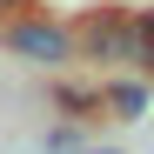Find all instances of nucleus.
I'll return each mask as SVG.
<instances>
[{
  "label": "nucleus",
  "mask_w": 154,
  "mask_h": 154,
  "mask_svg": "<svg viewBox=\"0 0 154 154\" xmlns=\"http://www.w3.org/2000/svg\"><path fill=\"white\" fill-rule=\"evenodd\" d=\"M7 47H14L20 60H34V67H67L74 54H81L74 27H60V20H47V14H20L14 27H7Z\"/></svg>",
  "instance_id": "nucleus-1"
},
{
  "label": "nucleus",
  "mask_w": 154,
  "mask_h": 154,
  "mask_svg": "<svg viewBox=\"0 0 154 154\" xmlns=\"http://www.w3.org/2000/svg\"><path fill=\"white\" fill-rule=\"evenodd\" d=\"M74 40H81V60H127L134 54V20L121 7H94L81 27H74Z\"/></svg>",
  "instance_id": "nucleus-2"
},
{
  "label": "nucleus",
  "mask_w": 154,
  "mask_h": 154,
  "mask_svg": "<svg viewBox=\"0 0 154 154\" xmlns=\"http://www.w3.org/2000/svg\"><path fill=\"white\" fill-rule=\"evenodd\" d=\"M54 107L60 114H94V107H107V87H81V81H54Z\"/></svg>",
  "instance_id": "nucleus-3"
},
{
  "label": "nucleus",
  "mask_w": 154,
  "mask_h": 154,
  "mask_svg": "<svg viewBox=\"0 0 154 154\" xmlns=\"http://www.w3.org/2000/svg\"><path fill=\"white\" fill-rule=\"evenodd\" d=\"M107 107H114V121H141L147 114V87L141 81H107Z\"/></svg>",
  "instance_id": "nucleus-4"
},
{
  "label": "nucleus",
  "mask_w": 154,
  "mask_h": 154,
  "mask_svg": "<svg viewBox=\"0 0 154 154\" xmlns=\"http://www.w3.org/2000/svg\"><path fill=\"white\" fill-rule=\"evenodd\" d=\"M127 67L154 74V7H147V14H134V54H127Z\"/></svg>",
  "instance_id": "nucleus-5"
},
{
  "label": "nucleus",
  "mask_w": 154,
  "mask_h": 154,
  "mask_svg": "<svg viewBox=\"0 0 154 154\" xmlns=\"http://www.w3.org/2000/svg\"><path fill=\"white\" fill-rule=\"evenodd\" d=\"M47 154H87V141H81V127H74V114L60 121V127H47V141H40Z\"/></svg>",
  "instance_id": "nucleus-6"
},
{
  "label": "nucleus",
  "mask_w": 154,
  "mask_h": 154,
  "mask_svg": "<svg viewBox=\"0 0 154 154\" xmlns=\"http://www.w3.org/2000/svg\"><path fill=\"white\" fill-rule=\"evenodd\" d=\"M27 7H34V0H0V20H20Z\"/></svg>",
  "instance_id": "nucleus-7"
},
{
  "label": "nucleus",
  "mask_w": 154,
  "mask_h": 154,
  "mask_svg": "<svg viewBox=\"0 0 154 154\" xmlns=\"http://www.w3.org/2000/svg\"><path fill=\"white\" fill-rule=\"evenodd\" d=\"M87 154H127V147H87Z\"/></svg>",
  "instance_id": "nucleus-8"
}]
</instances>
